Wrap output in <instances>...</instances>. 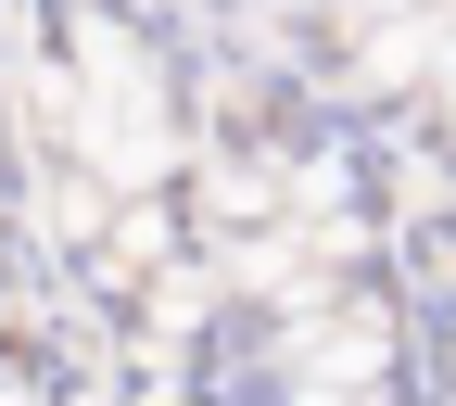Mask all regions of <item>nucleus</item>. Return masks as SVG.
<instances>
[{
	"mask_svg": "<svg viewBox=\"0 0 456 406\" xmlns=\"http://www.w3.org/2000/svg\"><path fill=\"white\" fill-rule=\"evenodd\" d=\"M292 406H330V394H292Z\"/></svg>",
	"mask_w": 456,
	"mask_h": 406,
	"instance_id": "nucleus-1",
	"label": "nucleus"
}]
</instances>
